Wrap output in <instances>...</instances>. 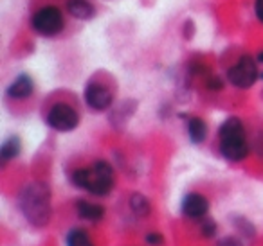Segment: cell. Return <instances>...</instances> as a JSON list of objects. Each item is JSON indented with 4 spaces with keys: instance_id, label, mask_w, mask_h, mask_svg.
I'll list each match as a JSON object with an SVG mask.
<instances>
[{
    "instance_id": "cell-19",
    "label": "cell",
    "mask_w": 263,
    "mask_h": 246,
    "mask_svg": "<svg viewBox=\"0 0 263 246\" xmlns=\"http://www.w3.org/2000/svg\"><path fill=\"white\" fill-rule=\"evenodd\" d=\"M254 11H256V16H258L259 22H263V0H256Z\"/></svg>"
},
{
    "instance_id": "cell-15",
    "label": "cell",
    "mask_w": 263,
    "mask_h": 246,
    "mask_svg": "<svg viewBox=\"0 0 263 246\" xmlns=\"http://www.w3.org/2000/svg\"><path fill=\"white\" fill-rule=\"evenodd\" d=\"M20 149H22V146H20L18 137L8 138V140L2 144V148H0V155H2V160H4V162H8V160L18 156Z\"/></svg>"
},
{
    "instance_id": "cell-7",
    "label": "cell",
    "mask_w": 263,
    "mask_h": 246,
    "mask_svg": "<svg viewBox=\"0 0 263 246\" xmlns=\"http://www.w3.org/2000/svg\"><path fill=\"white\" fill-rule=\"evenodd\" d=\"M85 102L90 106L92 110H106L112 105V92L99 83H90L85 88Z\"/></svg>"
},
{
    "instance_id": "cell-12",
    "label": "cell",
    "mask_w": 263,
    "mask_h": 246,
    "mask_svg": "<svg viewBox=\"0 0 263 246\" xmlns=\"http://www.w3.org/2000/svg\"><path fill=\"white\" fill-rule=\"evenodd\" d=\"M187 135H190L191 142H195V144H200V142L205 140V137H208V126H205V122L200 117H191L187 120Z\"/></svg>"
},
{
    "instance_id": "cell-13",
    "label": "cell",
    "mask_w": 263,
    "mask_h": 246,
    "mask_svg": "<svg viewBox=\"0 0 263 246\" xmlns=\"http://www.w3.org/2000/svg\"><path fill=\"white\" fill-rule=\"evenodd\" d=\"M67 246H96L83 228H72L67 234Z\"/></svg>"
},
{
    "instance_id": "cell-8",
    "label": "cell",
    "mask_w": 263,
    "mask_h": 246,
    "mask_svg": "<svg viewBox=\"0 0 263 246\" xmlns=\"http://www.w3.org/2000/svg\"><path fill=\"white\" fill-rule=\"evenodd\" d=\"M209 210V201L198 192H190V194L184 196L182 199V212L186 214L191 219H198V217H204Z\"/></svg>"
},
{
    "instance_id": "cell-17",
    "label": "cell",
    "mask_w": 263,
    "mask_h": 246,
    "mask_svg": "<svg viewBox=\"0 0 263 246\" xmlns=\"http://www.w3.org/2000/svg\"><path fill=\"white\" fill-rule=\"evenodd\" d=\"M216 232V224L213 223V221H205L204 227H202V234L205 235V237H213Z\"/></svg>"
},
{
    "instance_id": "cell-20",
    "label": "cell",
    "mask_w": 263,
    "mask_h": 246,
    "mask_svg": "<svg viewBox=\"0 0 263 246\" xmlns=\"http://www.w3.org/2000/svg\"><path fill=\"white\" fill-rule=\"evenodd\" d=\"M208 87L213 88V90H220V88H222V79H220V77H211V79L208 81Z\"/></svg>"
},
{
    "instance_id": "cell-18",
    "label": "cell",
    "mask_w": 263,
    "mask_h": 246,
    "mask_svg": "<svg viewBox=\"0 0 263 246\" xmlns=\"http://www.w3.org/2000/svg\"><path fill=\"white\" fill-rule=\"evenodd\" d=\"M216 246H241V242L234 237H223L222 241H218Z\"/></svg>"
},
{
    "instance_id": "cell-10",
    "label": "cell",
    "mask_w": 263,
    "mask_h": 246,
    "mask_svg": "<svg viewBox=\"0 0 263 246\" xmlns=\"http://www.w3.org/2000/svg\"><path fill=\"white\" fill-rule=\"evenodd\" d=\"M76 209H78V214H80L81 219H87V221H99V219H103V216H105V209H103L101 205L85 201V199L78 201Z\"/></svg>"
},
{
    "instance_id": "cell-1",
    "label": "cell",
    "mask_w": 263,
    "mask_h": 246,
    "mask_svg": "<svg viewBox=\"0 0 263 246\" xmlns=\"http://www.w3.org/2000/svg\"><path fill=\"white\" fill-rule=\"evenodd\" d=\"M20 209L29 223L44 227L51 219V194L44 183H29L20 192Z\"/></svg>"
},
{
    "instance_id": "cell-14",
    "label": "cell",
    "mask_w": 263,
    "mask_h": 246,
    "mask_svg": "<svg viewBox=\"0 0 263 246\" xmlns=\"http://www.w3.org/2000/svg\"><path fill=\"white\" fill-rule=\"evenodd\" d=\"M130 209L134 214H137L139 217H146L152 210V205L143 194H134L130 198Z\"/></svg>"
},
{
    "instance_id": "cell-9",
    "label": "cell",
    "mask_w": 263,
    "mask_h": 246,
    "mask_svg": "<svg viewBox=\"0 0 263 246\" xmlns=\"http://www.w3.org/2000/svg\"><path fill=\"white\" fill-rule=\"evenodd\" d=\"M33 94V79L26 74L18 76L8 88V95L13 99H26Z\"/></svg>"
},
{
    "instance_id": "cell-5",
    "label": "cell",
    "mask_w": 263,
    "mask_h": 246,
    "mask_svg": "<svg viewBox=\"0 0 263 246\" xmlns=\"http://www.w3.org/2000/svg\"><path fill=\"white\" fill-rule=\"evenodd\" d=\"M227 76H229V81L236 88H249L256 83V79H258L259 69L251 56H241V58L236 61V65L231 67Z\"/></svg>"
},
{
    "instance_id": "cell-6",
    "label": "cell",
    "mask_w": 263,
    "mask_h": 246,
    "mask_svg": "<svg viewBox=\"0 0 263 246\" xmlns=\"http://www.w3.org/2000/svg\"><path fill=\"white\" fill-rule=\"evenodd\" d=\"M47 124L56 131H72L80 124V115L70 105L58 102L49 110Z\"/></svg>"
},
{
    "instance_id": "cell-11",
    "label": "cell",
    "mask_w": 263,
    "mask_h": 246,
    "mask_svg": "<svg viewBox=\"0 0 263 246\" xmlns=\"http://www.w3.org/2000/svg\"><path fill=\"white\" fill-rule=\"evenodd\" d=\"M67 11L74 16V18L87 20L94 15V8L88 0H69L67 2Z\"/></svg>"
},
{
    "instance_id": "cell-2",
    "label": "cell",
    "mask_w": 263,
    "mask_h": 246,
    "mask_svg": "<svg viewBox=\"0 0 263 246\" xmlns=\"http://www.w3.org/2000/svg\"><path fill=\"white\" fill-rule=\"evenodd\" d=\"M72 183L94 196H106L114 189V169L106 162H96L90 167L74 171Z\"/></svg>"
},
{
    "instance_id": "cell-4",
    "label": "cell",
    "mask_w": 263,
    "mask_h": 246,
    "mask_svg": "<svg viewBox=\"0 0 263 246\" xmlns=\"http://www.w3.org/2000/svg\"><path fill=\"white\" fill-rule=\"evenodd\" d=\"M63 15L54 6H45L38 9L33 16V27L42 36H56L63 31Z\"/></svg>"
},
{
    "instance_id": "cell-16",
    "label": "cell",
    "mask_w": 263,
    "mask_h": 246,
    "mask_svg": "<svg viewBox=\"0 0 263 246\" xmlns=\"http://www.w3.org/2000/svg\"><path fill=\"white\" fill-rule=\"evenodd\" d=\"M146 242L152 246H161L162 242H164V237H162V234H148L146 235Z\"/></svg>"
},
{
    "instance_id": "cell-3",
    "label": "cell",
    "mask_w": 263,
    "mask_h": 246,
    "mask_svg": "<svg viewBox=\"0 0 263 246\" xmlns=\"http://www.w3.org/2000/svg\"><path fill=\"white\" fill-rule=\"evenodd\" d=\"M220 153L231 162H240L249 155L243 124L236 117H231L220 126Z\"/></svg>"
}]
</instances>
